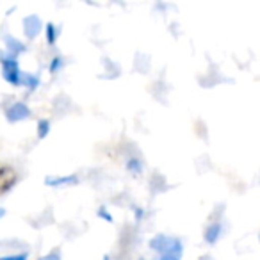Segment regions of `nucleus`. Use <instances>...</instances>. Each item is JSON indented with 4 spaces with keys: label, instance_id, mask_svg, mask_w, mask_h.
<instances>
[{
    "label": "nucleus",
    "instance_id": "1",
    "mask_svg": "<svg viewBox=\"0 0 260 260\" xmlns=\"http://www.w3.org/2000/svg\"><path fill=\"white\" fill-rule=\"evenodd\" d=\"M16 178H18V175H16L15 168L0 162V194L8 192L16 184Z\"/></svg>",
    "mask_w": 260,
    "mask_h": 260
}]
</instances>
